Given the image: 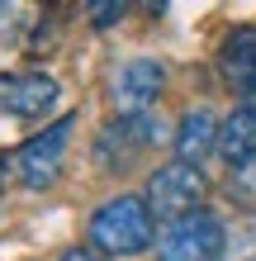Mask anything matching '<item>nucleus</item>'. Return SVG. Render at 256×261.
Returning a JSON list of instances; mask_svg holds the SVG:
<instances>
[{
  "instance_id": "1",
  "label": "nucleus",
  "mask_w": 256,
  "mask_h": 261,
  "mask_svg": "<svg viewBox=\"0 0 256 261\" xmlns=\"http://www.w3.org/2000/svg\"><path fill=\"white\" fill-rule=\"evenodd\" d=\"M157 219L143 195H114L90 214V247L104 256H138L152 247Z\"/></svg>"
},
{
  "instance_id": "2",
  "label": "nucleus",
  "mask_w": 256,
  "mask_h": 261,
  "mask_svg": "<svg viewBox=\"0 0 256 261\" xmlns=\"http://www.w3.org/2000/svg\"><path fill=\"white\" fill-rule=\"evenodd\" d=\"M71 133H76V114H62L57 124H48L43 133H34L29 143H19L10 157H0V176H14L29 190H48L57 176H62Z\"/></svg>"
},
{
  "instance_id": "3",
  "label": "nucleus",
  "mask_w": 256,
  "mask_h": 261,
  "mask_svg": "<svg viewBox=\"0 0 256 261\" xmlns=\"http://www.w3.org/2000/svg\"><path fill=\"white\" fill-rule=\"evenodd\" d=\"M204 195H209V180L200 166H190V162H166V166H157L152 180H147V209H152V219L161 223H176V219H185V214H194L204 204Z\"/></svg>"
},
{
  "instance_id": "4",
  "label": "nucleus",
  "mask_w": 256,
  "mask_h": 261,
  "mask_svg": "<svg viewBox=\"0 0 256 261\" xmlns=\"http://www.w3.org/2000/svg\"><path fill=\"white\" fill-rule=\"evenodd\" d=\"M218 256H223V223L209 209H194L166 223L157 242V261H218Z\"/></svg>"
},
{
  "instance_id": "5",
  "label": "nucleus",
  "mask_w": 256,
  "mask_h": 261,
  "mask_svg": "<svg viewBox=\"0 0 256 261\" xmlns=\"http://www.w3.org/2000/svg\"><path fill=\"white\" fill-rule=\"evenodd\" d=\"M161 86H166V67H161V62H152V57H133V62H124L114 71V81H109V100H114L119 119H143L147 105L161 95Z\"/></svg>"
},
{
  "instance_id": "6",
  "label": "nucleus",
  "mask_w": 256,
  "mask_h": 261,
  "mask_svg": "<svg viewBox=\"0 0 256 261\" xmlns=\"http://www.w3.org/2000/svg\"><path fill=\"white\" fill-rule=\"evenodd\" d=\"M57 105V76L48 71H14L0 81V114L10 119H43Z\"/></svg>"
},
{
  "instance_id": "7",
  "label": "nucleus",
  "mask_w": 256,
  "mask_h": 261,
  "mask_svg": "<svg viewBox=\"0 0 256 261\" xmlns=\"http://www.w3.org/2000/svg\"><path fill=\"white\" fill-rule=\"evenodd\" d=\"M152 138H157V124L152 119H114V124H104L100 128V143H95V157L104 171H128L133 157H138L143 147H152Z\"/></svg>"
},
{
  "instance_id": "8",
  "label": "nucleus",
  "mask_w": 256,
  "mask_h": 261,
  "mask_svg": "<svg viewBox=\"0 0 256 261\" xmlns=\"http://www.w3.org/2000/svg\"><path fill=\"white\" fill-rule=\"evenodd\" d=\"M218 76L233 95L256 90V24H237L218 48Z\"/></svg>"
},
{
  "instance_id": "9",
  "label": "nucleus",
  "mask_w": 256,
  "mask_h": 261,
  "mask_svg": "<svg viewBox=\"0 0 256 261\" xmlns=\"http://www.w3.org/2000/svg\"><path fill=\"white\" fill-rule=\"evenodd\" d=\"M218 157L233 166H247L256 157V105H237L218 128Z\"/></svg>"
},
{
  "instance_id": "10",
  "label": "nucleus",
  "mask_w": 256,
  "mask_h": 261,
  "mask_svg": "<svg viewBox=\"0 0 256 261\" xmlns=\"http://www.w3.org/2000/svg\"><path fill=\"white\" fill-rule=\"evenodd\" d=\"M218 128L223 124H214V114H209V110H190L176 124V162L200 166L209 152H218Z\"/></svg>"
},
{
  "instance_id": "11",
  "label": "nucleus",
  "mask_w": 256,
  "mask_h": 261,
  "mask_svg": "<svg viewBox=\"0 0 256 261\" xmlns=\"http://www.w3.org/2000/svg\"><path fill=\"white\" fill-rule=\"evenodd\" d=\"M228 199H233V204H242V209H256V157L228 176Z\"/></svg>"
},
{
  "instance_id": "12",
  "label": "nucleus",
  "mask_w": 256,
  "mask_h": 261,
  "mask_svg": "<svg viewBox=\"0 0 256 261\" xmlns=\"http://www.w3.org/2000/svg\"><path fill=\"white\" fill-rule=\"evenodd\" d=\"M119 19H124V5H90V24L95 29H109Z\"/></svg>"
},
{
  "instance_id": "13",
  "label": "nucleus",
  "mask_w": 256,
  "mask_h": 261,
  "mask_svg": "<svg viewBox=\"0 0 256 261\" xmlns=\"http://www.w3.org/2000/svg\"><path fill=\"white\" fill-rule=\"evenodd\" d=\"M62 261H100V256L86 252V247H71V252H62Z\"/></svg>"
}]
</instances>
